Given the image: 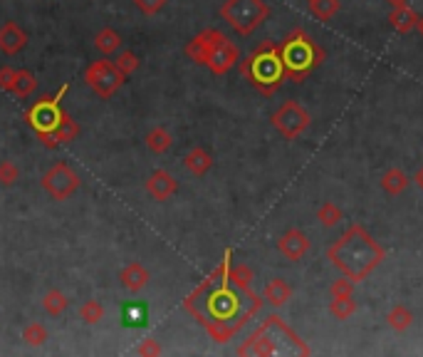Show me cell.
Instances as JSON below:
<instances>
[{
	"instance_id": "484cf974",
	"label": "cell",
	"mask_w": 423,
	"mask_h": 357,
	"mask_svg": "<svg viewBox=\"0 0 423 357\" xmlns=\"http://www.w3.org/2000/svg\"><path fill=\"white\" fill-rule=\"evenodd\" d=\"M69 301H67V295L63 293V290H47L45 295H42V308H45L47 315L57 317V315H63L65 310H67Z\"/></svg>"
},
{
	"instance_id": "2e32d148",
	"label": "cell",
	"mask_w": 423,
	"mask_h": 357,
	"mask_svg": "<svg viewBox=\"0 0 423 357\" xmlns=\"http://www.w3.org/2000/svg\"><path fill=\"white\" fill-rule=\"evenodd\" d=\"M149 280H151V276H149V271L141 266L139 261H131L129 266H124L122 268V273H119V283L124 285L129 293H139V290H144L149 285Z\"/></svg>"
},
{
	"instance_id": "d590c367",
	"label": "cell",
	"mask_w": 423,
	"mask_h": 357,
	"mask_svg": "<svg viewBox=\"0 0 423 357\" xmlns=\"http://www.w3.org/2000/svg\"><path fill=\"white\" fill-rule=\"evenodd\" d=\"M136 352H139L141 357H158L164 352V347H161V342H158L156 338H147V340L136 347Z\"/></svg>"
},
{
	"instance_id": "44dd1931",
	"label": "cell",
	"mask_w": 423,
	"mask_h": 357,
	"mask_svg": "<svg viewBox=\"0 0 423 357\" xmlns=\"http://www.w3.org/2000/svg\"><path fill=\"white\" fill-rule=\"evenodd\" d=\"M35 90H38V77H35V74L30 72V70H25V68L17 70L10 95L17 97V100H28V97L33 95Z\"/></svg>"
},
{
	"instance_id": "83f0119b",
	"label": "cell",
	"mask_w": 423,
	"mask_h": 357,
	"mask_svg": "<svg viewBox=\"0 0 423 357\" xmlns=\"http://www.w3.org/2000/svg\"><path fill=\"white\" fill-rule=\"evenodd\" d=\"M342 219H345V214H342V209H339L337 204H332V201H327V204H322L320 209H317V221L324 228L337 226Z\"/></svg>"
},
{
	"instance_id": "836d02e7",
	"label": "cell",
	"mask_w": 423,
	"mask_h": 357,
	"mask_svg": "<svg viewBox=\"0 0 423 357\" xmlns=\"http://www.w3.org/2000/svg\"><path fill=\"white\" fill-rule=\"evenodd\" d=\"M354 280H349L347 276L337 278L332 285H329V293H332V298H345V295H354Z\"/></svg>"
},
{
	"instance_id": "d4e9b609",
	"label": "cell",
	"mask_w": 423,
	"mask_h": 357,
	"mask_svg": "<svg viewBox=\"0 0 423 357\" xmlns=\"http://www.w3.org/2000/svg\"><path fill=\"white\" fill-rule=\"evenodd\" d=\"M79 136V122H74V117L69 112H63V119L55 129V139L60 144H69Z\"/></svg>"
},
{
	"instance_id": "6da1fadb",
	"label": "cell",
	"mask_w": 423,
	"mask_h": 357,
	"mask_svg": "<svg viewBox=\"0 0 423 357\" xmlns=\"http://www.w3.org/2000/svg\"><path fill=\"white\" fill-rule=\"evenodd\" d=\"M233 251L228 248L218 266L210 271L204 283L186 295L183 308L204 325L213 342L233 340L263 308V295H258L248 283H240L231 273Z\"/></svg>"
},
{
	"instance_id": "ffe728a7",
	"label": "cell",
	"mask_w": 423,
	"mask_h": 357,
	"mask_svg": "<svg viewBox=\"0 0 423 357\" xmlns=\"http://www.w3.org/2000/svg\"><path fill=\"white\" fill-rule=\"evenodd\" d=\"M408 179L406 171H401L399 166H391V169H386L384 174H381V189H384L389 196H399V193H404L408 189Z\"/></svg>"
},
{
	"instance_id": "5bb4252c",
	"label": "cell",
	"mask_w": 423,
	"mask_h": 357,
	"mask_svg": "<svg viewBox=\"0 0 423 357\" xmlns=\"http://www.w3.org/2000/svg\"><path fill=\"white\" fill-rule=\"evenodd\" d=\"M179 191V182L174 179V174L166 169H156L147 182V193L154 201H169L174 193Z\"/></svg>"
},
{
	"instance_id": "d6a6232c",
	"label": "cell",
	"mask_w": 423,
	"mask_h": 357,
	"mask_svg": "<svg viewBox=\"0 0 423 357\" xmlns=\"http://www.w3.org/2000/svg\"><path fill=\"white\" fill-rule=\"evenodd\" d=\"M17 179H20V169L15 166V161H0V184L13 187Z\"/></svg>"
},
{
	"instance_id": "ba28073f",
	"label": "cell",
	"mask_w": 423,
	"mask_h": 357,
	"mask_svg": "<svg viewBox=\"0 0 423 357\" xmlns=\"http://www.w3.org/2000/svg\"><path fill=\"white\" fill-rule=\"evenodd\" d=\"M126 74H122V70L114 65V60H97V63L87 65L85 70V82L97 97H102V100H109L114 97L122 85H124Z\"/></svg>"
},
{
	"instance_id": "e0dca14e",
	"label": "cell",
	"mask_w": 423,
	"mask_h": 357,
	"mask_svg": "<svg viewBox=\"0 0 423 357\" xmlns=\"http://www.w3.org/2000/svg\"><path fill=\"white\" fill-rule=\"evenodd\" d=\"M183 166H186L193 176L201 179V176L208 174L210 166H213V157H210V152H206L204 147H193L191 152L183 157Z\"/></svg>"
},
{
	"instance_id": "3957f363",
	"label": "cell",
	"mask_w": 423,
	"mask_h": 357,
	"mask_svg": "<svg viewBox=\"0 0 423 357\" xmlns=\"http://www.w3.org/2000/svg\"><path fill=\"white\" fill-rule=\"evenodd\" d=\"M238 355H312V347L307 345L292 328H290L280 315H267L258 330H253L248 340L238 347Z\"/></svg>"
},
{
	"instance_id": "9a60e30c",
	"label": "cell",
	"mask_w": 423,
	"mask_h": 357,
	"mask_svg": "<svg viewBox=\"0 0 423 357\" xmlns=\"http://www.w3.org/2000/svg\"><path fill=\"white\" fill-rule=\"evenodd\" d=\"M28 42H30L28 33L17 23H13V20L0 28V52H3V55L8 57L17 55V52H23L25 47H28Z\"/></svg>"
},
{
	"instance_id": "4316f807",
	"label": "cell",
	"mask_w": 423,
	"mask_h": 357,
	"mask_svg": "<svg viewBox=\"0 0 423 357\" xmlns=\"http://www.w3.org/2000/svg\"><path fill=\"white\" fill-rule=\"evenodd\" d=\"M356 301L354 295H345V298H332L329 301V312H332L337 320H349L351 315L356 312Z\"/></svg>"
},
{
	"instance_id": "74e56055",
	"label": "cell",
	"mask_w": 423,
	"mask_h": 357,
	"mask_svg": "<svg viewBox=\"0 0 423 357\" xmlns=\"http://www.w3.org/2000/svg\"><path fill=\"white\" fill-rule=\"evenodd\" d=\"M413 182H416V184H418V189H421V191H423V166L416 171V176H413Z\"/></svg>"
},
{
	"instance_id": "4fadbf2b",
	"label": "cell",
	"mask_w": 423,
	"mask_h": 357,
	"mask_svg": "<svg viewBox=\"0 0 423 357\" xmlns=\"http://www.w3.org/2000/svg\"><path fill=\"white\" fill-rule=\"evenodd\" d=\"M277 251H280L288 261L297 263L302 261L307 255V251H310V238H307V233L299 231V228H290V231L282 233L280 241H277Z\"/></svg>"
},
{
	"instance_id": "f35d334b",
	"label": "cell",
	"mask_w": 423,
	"mask_h": 357,
	"mask_svg": "<svg viewBox=\"0 0 423 357\" xmlns=\"http://www.w3.org/2000/svg\"><path fill=\"white\" fill-rule=\"evenodd\" d=\"M391 6L394 8H401V6H408V3H411V0H389Z\"/></svg>"
},
{
	"instance_id": "8992f818",
	"label": "cell",
	"mask_w": 423,
	"mask_h": 357,
	"mask_svg": "<svg viewBox=\"0 0 423 357\" xmlns=\"http://www.w3.org/2000/svg\"><path fill=\"white\" fill-rule=\"evenodd\" d=\"M67 90H69V85H63L57 95L40 97L38 102L30 104L23 114L28 127L38 134L40 144L45 149H50V152L60 147V142L55 139V129H57V125H60V119H63L65 109L60 107V102H63V97L67 95Z\"/></svg>"
},
{
	"instance_id": "8fae6325",
	"label": "cell",
	"mask_w": 423,
	"mask_h": 357,
	"mask_svg": "<svg viewBox=\"0 0 423 357\" xmlns=\"http://www.w3.org/2000/svg\"><path fill=\"white\" fill-rule=\"evenodd\" d=\"M238 63H240V50H238L235 42H231V40L226 38L223 42H218V45L213 47V52H210L208 60H206V68H208L215 77H220V74L231 72Z\"/></svg>"
},
{
	"instance_id": "1f68e13d",
	"label": "cell",
	"mask_w": 423,
	"mask_h": 357,
	"mask_svg": "<svg viewBox=\"0 0 423 357\" xmlns=\"http://www.w3.org/2000/svg\"><path fill=\"white\" fill-rule=\"evenodd\" d=\"M114 65H117L119 70H122V74H126L129 77L134 70H139V57H136V52H131V50H126V52H122V55L114 60Z\"/></svg>"
},
{
	"instance_id": "f1b7e54d",
	"label": "cell",
	"mask_w": 423,
	"mask_h": 357,
	"mask_svg": "<svg viewBox=\"0 0 423 357\" xmlns=\"http://www.w3.org/2000/svg\"><path fill=\"white\" fill-rule=\"evenodd\" d=\"M339 0H310V10H312V15L315 17H320V20H332L334 15L339 13Z\"/></svg>"
},
{
	"instance_id": "7402d4cb",
	"label": "cell",
	"mask_w": 423,
	"mask_h": 357,
	"mask_svg": "<svg viewBox=\"0 0 423 357\" xmlns=\"http://www.w3.org/2000/svg\"><path fill=\"white\" fill-rule=\"evenodd\" d=\"M94 47L102 52L104 57L114 55V52H119V47H122V35L114 28H102L94 35Z\"/></svg>"
},
{
	"instance_id": "7c38bea8",
	"label": "cell",
	"mask_w": 423,
	"mask_h": 357,
	"mask_svg": "<svg viewBox=\"0 0 423 357\" xmlns=\"http://www.w3.org/2000/svg\"><path fill=\"white\" fill-rule=\"evenodd\" d=\"M226 38H228V35H223L220 30H215V28L201 30V33H198L191 42H186L188 60H193L196 65H206V60H208V55L213 52V47L218 45V42H223Z\"/></svg>"
},
{
	"instance_id": "cb8c5ba5",
	"label": "cell",
	"mask_w": 423,
	"mask_h": 357,
	"mask_svg": "<svg viewBox=\"0 0 423 357\" xmlns=\"http://www.w3.org/2000/svg\"><path fill=\"white\" fill-rule=\"evenodd\" d=\"M413 323V312L406 306H394L386 312V325H389L394 333H406Z\"/></svg>"
},
{
	"instance_id": "4dcf8cb0",
	"label": "cell",
	"mask_w": 423,
	"mask_h": 357,
	"mask_svg": "<svg viewBox=\"0 0 423 357\" xmlns=\"http://www.w3.org/2000/svg\"><path fill=\"white\" fill-rule=\"evenodd\" d=\"M79 317L85 320L87 325H97L104 320V306L99 301H85L79 308Z\"/></svg>"
},
{
	"instance_id": "603a6c76",
	"label": "cell",
	"mask_w": 423,
	"mask_h": 357,
	"mask_svg": "<svg viewBox=\"0 0 423 357\" xmlns=\"http://www.w3.org/2000/svg\"><path fill=\"white\" fill-rule=\"evenodd\" d=\"M144 142H147L149 152H154V154H166L171 147H174V136H171V132L166 129V127H156V129L149 132Z\"/></svg>"
},
{
	"instance_id": "e575fe53",
	"label": "cell",
	"mask_w": 423,
	"mask_h": 357,
	"mask_svg": "<svg viewBox=\"0 0 423 357\" xmlns=\"http://www.w3.org/2000/svg\"><path fill=\"white\" fill-rule=\"evenodd\" d=\"M166 3H169V0H134V6L139 8V13H144V15H156V13L164 10Z\"/></svg>"
},
{
	"instance_id": "d6986e66",
	"label": "cell",
	"mask_w": 423,
	"mask_h": 357,
	"mask_svg": "<svg viewBox=\"0 0 423 357\" xmlns=\"http://www.w3.org/2000/svg\"><path fill=\"white\" fill-rule=\"evenodd\" d=\"M416 20H418V13L413 10L411 6H401V8H394L389 15V23L394 25L396 33L401 35H408L416 30Z\"/></svg>"
},
{
	"instance_id": "8d00e7d4",
	"label": "cell",
	"mask_w": 423,
	"mask_h": 357,
	"mask_svg": "<svg viewBox=\"0 0 423 357\" xmlns=\"http://www.w3.org/2000/svg\"><path fill=\"white\" fill-rule=\"evenodd\" d=\"M15 72L17 70H13V68H0V90L3 92H10L13 90V82H15Z\"/></svg>"
},
{
	"instance_id": "5b68a950",
	"label": "cell",
	"mask_w": 423,
	"mask_h": 357,
	"mask_svg": "<svg viewBox=\"0 0 423 357\" xmlns=\"http://www.w3.org/2000/svg\"><path fill=\"white\" fill-rule=\"evenodd\" d=\"M280 45V57L282 68H285V77L290 82H305L322 63H324V50L322 45L312 38L307 30L295 28L285 35Z\"/></svg>"
},
{
	"instance_id": "7a4b0ae2",
	"label": "cell",
	"mask_w": 423,
	"mask_h": 357,
	"mask_svg": "<svg viewBox=\"0 0 423 357\" xmlns=\"http://www.w3.org/2000/svg\"><path fill=\"white\" fill-rule=\"evenodd\" d=\"M327 258L342 276L361 283L384 263L386 251L361 223H349L347 231L329 246Z\"/></svg>"
},
{
	"instance_id": "ab89813d",
	"label": "cell",
	"mask_w": 423,
	"mask_h": 357,
	"mask_svg": "<svg viewBox=\"0 0 423 357\" xmlns=\"http://www.w3.org/2000/svg\"><path fill=\"white\" fill-rule=\"evenodd\" d=\"M416 30H418V35L423 38V15H418V20H416Z\"/></svg>"
},
{
	"instance_id": "52a82bcc",
	"label": "cell",
	"mask_w": 423,
	"mask_h": 357,
	"mask_svg": "<svg viewBox=\"0 0 423 357\" xmlns=\"http://www.w3.org/2000/svg\"><path fill=\"white\" fill-rule=\"evenodd\" d=\"M220 17L238 35H253L270 17V6L265 0H226L220 6Z\"/></svg>"
},
{
	"instance_id": "ac0fdd59",
	"label": "cell",
	"mask_w": 423,
	"mask_h": 357,
	"mask_svg": "<svg viewBox=\"0 0 423 357\" xmlns=\"http://www.w3.org/2000/svg\"><path fill=\"white\" fill-rule=\"evenodd\" d=\"M290 298H292V288L282 278H272L270 283L265 285V290H263V301L272 308H282Z\"/></svg>"
},
{
	"instance_id": "277c9868",
	"label": "cell",
	"mask_w": 423,
	"mask_h": 357,
	"mask_svg": "<svg viewBox=\"0 0 423 357\" xmlns=\"http://www.w3.org/2000/svg\"><path fill=\"white\" fill-rule=\"evenodd\" d=\"M240 74L263 97H272L282 87V82L288 79L285 77V68H282L280 45L272 42V40H263L240 63Z\"/></svg>"
},
{
	"instance_id": "f546056e",
	"label": "cell",
	"mask_w": 423,
	"mask_h": 357,
	"mask_svg": "<svg viewBox=\"0 0 423 357\" xmlns=\"http://www.w3.org/2000/svg\"><path fill=\"white\" fill-rule=\"evenodd\" d=\"M23 340L30 347H40L47 342V328L42 323H28L23 328Z\"/></svg>"
},
{
	"instance_id": "30bf717a",
	"label": "cell",
	"mask_w": 423,
	"mask_h": 357,
	"mask_svg": "<svg viewBox=\"0 0 423 357\" xmlns=\"http://www.w3.org/2000/svg\"><path fill=\"white\" fill-rule=\"evenodd\" d=\"M42 189L50 193L55 201H67L74 191L79 189V176L67 161H57L42 176Z\"/></svg>"
},
{
	"instance_id": "9c48e42d",
	"label": "cell",
	"mask_w": 423,
	"mask_h": 357,
	"mask_svg": "<svg viewBox=\"0 0 423 357\" xmlns=\"http://www.w3.org/2000/svg\"><path fill=\"white\" fill-rule=\"evenodd\" d=\"M270 122H272V127H275V129L288 139V142H295V139L305 134L307 127L312 125V117L299 102L288 100L282 107H277V112L272 114Z\"/></svg>"
}]
</instances>
